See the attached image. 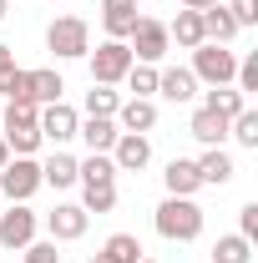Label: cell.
Masks as SVG:
<instances>
[{"mask_svg": "<svg viewBox=\"0 0 258 263\" xmlns=\"http://www.w3.org/2000/svg\"><path fill=\"white\" fill-rule=\"evenodd\" d=\"M117 106H122V97H117L112 86H97V81H91V91H86V117H117Z\"/></svg>", "mask_w": 258, "mask_h": 263, "instance_id": "obj_27", "label": "cell"}, {"mask_svg": "<svg viewBox=\"0 0 258 263\" xmlns=\"http://www.w3.org/2000/svg\"><path fill=\"white\" fill-rule=\"evenodd\" d=\"M76 137H81L91 152H112V147H117V137H122V127H117L112 117H86V122L76 127Z\"/></svg>", "mask_w": 258, "mask_h": 263, "instance_id": "obj_17", "label": "cell"}, {"mask_svg": "<svg viewBox=\"0 0 258 263\" xmlns=\"http://www.w3.org/2000/svg\"><path fill=\"white\" fill-rule=\"evenodd\" d=\"M202 106H208V111H218L223 122H233V117H238V111L248 106V97H243L238 86H213V91L202 97Z\"/></svg>", "mask_w": 258, "mask_h": 263, "instance_id": "obj_22", "label": "cell"}, {"mask_svg": "<svg viewBox=\"0 0 258 263\" xmlns=\"http://www.w3.org/2000/svg\"><path fill=\"white\" fill-rule=\"evenodd\" d=\"M35 127H41V142L66 147V142L76 137V127H81V111H76V106H66V101H51V106H41Z\"/></svg>", "mask_w": 258, "mask_h": 263, "instance_id": "obj_7", "label": "cell"}, {"mask_svg": "<svg viewBox=\"0 0 258 263\" xmlns=\"http://www.w3.org/2000/svg\"><path fill=\"white\" fill-rule=\"evenodd\" d=\"M233 81H238V91L248 97V91H258V56H243L238 61V71H233Z\"/></svg>", "mask_w": 258, "mask_h": 263, "instance_id": "obj_30", "label": "cell"}, {"mask_svg": "<svg viewBox=\"0 0 258 263\" xmlns=\"http://www.w3.org/2000/svg\"><path fill=\"white\" fill-rule=\"evenodd\" d=\"M157 91H162L167 101H177V106H182V101L197 97V76L188 71V66H167V71H157Z\"/></svg>", "mask_w": 258, "mask_h": 263, "instance_id": "obj_13", "label": "cell"}, {"mask_svg": "<svg viewBox=\"0 0 258 263\" xmlns=\"http://www.w3.org/2000/svg\"><path fill=\"white\" fill-rule=\"evenodd\" d=\"M127 46H132V61L157 66L162 56H167V46H172V41H167V26H162V21H147V15H142V21H137V31L127 35Z\"/></svg>", "mask_w": 258, "mask_h": 263, "instance_id": "obj_6", "label": "cell"}, {"mask_svg": "<svg viewBox=\"0 0 258 263\" xmlns=\"http://www.w3.org/2000/svg\"><path fill=\"white\" fill-rule=\"evenodd\" d=\"M213 263H253V243L243 233H223L213 243Z\"/></svg>", "mask_w": 258, "mask_h": 263, "instance_id": "obj_23", "label": "cell"}, {"mask_svg": "<svg viewBox=\"0 0 258 263\" xmlns=\"http://www.w3.org/2000/svg\"><path fill=\"white\" fill-rule=\"evenodd\" d=\"M188 137H197L202 147H223V137H228V122L218 117V111L197 106V111H193V122H188Z\"/></svg>", "mask_w": 258, "mask_h": 263, "instance_id": "obj_18", "label": "cell"}, {"mask_svg": "<svg viewBox=\"0 0 258 263\" xmlns=\"http://www.w3.org/2000/svg\"><path fill=\"white\" fill-rule=\"evenodd\" d=\"M137 0H101V26H106V41H127L137 31Z\"/></svg>", "mask_w": 258, "mask_h": 263, "instance_id": "obj_11", "label": "cell"}, {"mask_svg": "<svg viewBox=\"0 0 258 263\" xmlns=\"http://www.w3.org/2000/svg\"><path fill=\"white\" fill-rule=\"evenodd\" d=\"M228 137H233L238 147H258V111L253 106H243V111L228 122Z\"/></svg>", "mask_w": 258, "mask_h": 263, "instance_id": "obj_26", "label": "cell"}, {"mask_svg": "<svg viewBox=\"0 0 258 263\" xmlns=\"http://www.w3.org/2000/svg\"><path fill=\"white\" fill-rule=\"evenodd\" d=\"M10 162V147H5V137H0V167Z\"/></svg>", "mask_w": 258, "mask_h": 263, "instance_id": "obj_35", "label": "cell"}, {"mask_svg": "<svg viewBox=\"0 0 258 263\" xmlns=\"http://www.w3.org/2000/svg\"><path fill=\"white\" fill-rule=\"evenodd\" d=\"M167 41H177L182 51H197L208 35H202V10H177L172 21H167Z\"/></svg>", "mask_w": 258, "mask_h": 263, "instance_id": "obj_14", "label": "cell"}, {"mask_svg": "<svg viewBox=\"0 0 258 263\" xmlns=\"http://www.w3.org/2000/svg\"><path fill=\"white\" fill-rule=\"evenodd\" d=\"M127 86H132V97H152V91H157V66L132 61V71H127Z\"/></svg>", "mask_w": 258, "mask_h": 263, "instance_id": "obj_29", "label": "cell"}, {"mask_svg": "<svg viewBox=\"0 0 258 263\" xmlns=\"http://www.w3.org/2000/svg\"><path fill=\"white\" fill-rule=\"evenodd\" d=\"M86 56H91V81L97 86L127 81V71H132V46L127 41H101L97 51H86Z\"/></svg>", "mask_w": 258, "mask_h": 263, "instance_id": "obj_4", "label": "cell"}, {"mask_svg": "<svg viewBox=\"0 0 258 263\" xmlns=\"http://www.w3.org/2000/svg\"><path fill=\"white\" fill-rule=\"evenodd\" d=\"M137 263H157V258H137Z\"/></svg>", "mask_w": 258, "mask_h": 263, "instance_id": "obj_39", "label": "cell"}, {"mask_svg": "<svg viewBox=\"0 0 258 263\" xmlns=\"http://www.w3.org/2000/svg\"><path fill=\"white\" fill-rule=\"evenodd\" d=\"M0 66H10V46H0Z\"/></svg>", "mask_w": 258, "mask_h": 263, "instance_id": "obj_36", "label": "cell"}, {"mask_svg": "<svg viewBox=\"0 0 258 263\" xmlns=\"http://www.w3.org/2000/svg\"><path fill=\"white\" fill-rule=\"evenodd\" d=\"M106 157L117 162V172H142V167L152 162V142H147L142 132H122V137H117V147H112Z\"/></svg>", "mask_w": 258, "mask_h": 263, "instance_id": "obj_10", "label": "cell"}, {"mask_svg": "<svg viewBox=\"0 0 258 263\" xmlns=\"http://www.w3.org/2000/svg\"><path fill=\"white\" fill-rule=\"evenodd\" d=\"M46 182H41V162L35 157H10V162L0 167V193L10 197V202H31Z\"/></svg>", "mask_w": 258, "mask_h": 263, "instance_id": "obj_5", "label": "cell"}, {"mask_svg": "<svg viewBox=\"0 0 258 263\" xmlns=\"http://www.w3.org/2000/svg\"><path fill=\"white\" fill-rule=\"evenodd\" d=\"M35 213L26 208V202H10V213H0V248H26V243H35Z\"/></svg>", "mask_w": 258, "mask_h": 263, "instance_id": "obj_9", "label": "cell"}, {"mask_svg": "<svg viewBox=\"0 0 258 263\" xmlns=\"http://www.w3.org/2000/svg\"><path fill=\"white\" fill-rule=\"evenodd\" d=\"M208 5H223V0H182V10H208Z\"/></svg>", "mask_w": 258, "mask_h": 263, "instance_id": "obj_34", "label": "cell"}, {"mask_svg": "<svg viewBox=\"0 0 258 263\" xmlns=\"http://www.w3.org/2000/svg\"><path fill=\"white\" fill-rule=\"evenodd\" d=\"M41 182H46V187H56V193H61V187H71V182H76V157L56 147V152L41 162Z\"/></svg>", "mask_w": 258, "mask_h": 263, "instance_id": "obj_19", "label": "cell"}, {"mask_svg": "<svg viewBox=\"0 0 258 263\" xmlns=\"http://www.w3.org/2000/svg\"><path fill=\"white\" fill-rule=\"evenodd\" d=\"M202 35L218 41V46H228V41L238 35V21L228 15V5H208V10H202Z\"/></svg>", "mask_w": 258, "mask_h": 263, "instance_id": "obj_21", "label": "cell"}, {"mask_svg": "<svg viewBox=\"0 0 258 263\" xmlns=\"http://www.w3.org/2000/svg\"><path fill=\"white\" fill-rule=\"evenodd\" d=\"M21 263H61V253H56V243H26Z\"/></svg>", "mask_w": 258, "mask_h": 263, "instance_id": "obj_32", "label": "cell"}, {"mask_svg": "<svg viewBox=\"0 0 258 263\" xmlns=\"http://www.w3.org/2000/svg\"><path fill=\"white\" fill-rule=\"evenodd\" d=\"M91 263H112V258H101V253H97V258H91Z\"/></svg>", "mask_w": 258, "mask_h": 263, "instance_id": "obj_38", "label": "cell"}, {"mask_svg": "<svg viewBox=\"0 0 258 263\" xmlns=\"http://www.w3.org/2000/svg\"><path fill=\"white\" fill-rule=\"evenodd\" d=\"M81 208H86V213H112V208H117V182L81 187Z\"/></svg>", "mask_w": 258, "mask_h": 263, "instance_id": "obj_28", "label": "cell"}, {"mask_svg": "<svg viewBox=\"0 0 258 263\" xmlns=\"http://www.w3.org/2000/svg\"><path fill=\"white\" fill-rule=\"evenodd\" d=\"M61 91H66V81L56 76V71H31V97H35V106L61 101Z\"/></svg>", "mask_w": 258, "mask_h": 263, "instance_id": "obj_25", "label": "cell"}, {"mask_svg": "<svg viewBox=\"0 0 258 263\" xmlns=\"http://www.w3.org/2000/svg\"><path fill=\"white\" fill-rule=\"evenodd\" d=\"M86 223H91V213H86L81 202H56V208L46 213L51 243H76V238H86Z\"/></svg>", "mask_w": 258, "mask_h": 263, "instance_id": "obj_8", "label": "cell"}, {"mask_svg": "<svg viewBox=\"0 0 258 263\" xmlns=\"http://www.w3.org/2000/svg\"><path fill=\"white\" fill-rule=\"evenodd\" d=\"M188 71H193L197 81H208V86H228L233 71H238V56H233L228 46H218V41H202L193 51V66H188Z\"/></svg>", "mask_w": 258, "mask_h": 263, "instance_id": "obj_3", "label": "cell"}, {"mask_svg": "<svg viewBox=\"0 0 258 263\" xmlns=\"http://www.w3.org/2000/svg\"><path fill=\"white\" fill-rule=\"evenodd\" d=\"M233 157H228L223 147H208L202 157H197V177H202V187H223V182H233Z\"/></svg>", "mask_w": 258, "mask_h": 263, "instance_id": "obj_16", "label": "cell"}, {"mask_svg": "<svg viewBox=\"0 0 258 263\" xmlns=\"http://www.w3.org/2000/svg\"><path fill=\"white\" fill-rule=\"evenodd\" d=\"M238 233L253 243L258 238V202H243V213H238Z\"/></svg>", "mask_w": 258, "mask_h": 263, "instance_id": "obj_33", "label": "cell"}, {"mask_svg": "<svg viewBox=\"0 0 258 263\" xmlns=\"http://www.w3.org/2000/svg\"><path fill=\"white\" fill-rule=\"evenodd\" d=\"M228 15L238 21V31L258 26V0H228Z\"/></svg>", "mask_w": 258, "mask_h": 263, "instance_id": "obj_31", "label": "cell"}, {"mask_svg": "<svg viewBox=\"0 0 258 263\" xmlns=\"http://www.w3.org/2000/svg\"><path fill=\"white\" fill-rule=\"evenodd\" d=\"M46 51H56L61 61L86 56V51H91V26H86L81 15H56V21L46 26Z\"/></svg>", "mask_w": 258, "mask_h": 263, "instance_id": "obj_2", "label": "cell"}, {"mask_svg": "<svg viewBox=\"0 0 258 263\" xmlns=\"http://www.w3.org/2000/svg\"><path fill=\"white\" fill-rule=\"evenodd\" d=\"M112 122H117L122 132H142V137H147V132L157 127V101H152V97H132V101L117 106V117H112Z\"/></svg>", "mask_w": 258, "mask_h": 263, "instance_id": "obj_12", "label": "cell"}, {"mask_svg": "<svg viewBox=\"0 0 258 263\" xmlns=\"http://www.w3.org/2000/svg\"><path fill=\"white\" fill-rule=\"evenodd\" d=\"M5 15H10V0H0V21H5Z\"/></svg>", "mask_w": 258, "mask_h": 263, "instance_id": "obj_37", "label": "cell"}, {"mask_svg": "<svg viewBox=\"0 0 258 263\" xmlns=\"http://www.w3.org/2000/svg\"><path fill=\"white\" fill-rule=\"evenodd\" d=\"M162 182H167V197H193L197 187H202L197 162H188V157H172V162H167V172H162Z\"/></svg>", "mask_w": 258, "mask_h": 263, "instance_id": "obj_15", "label": "cell"}, {"mask_svg": "<svg viewBox=\"0 0 258 263\" xmlns=\"http://www.w3.org/2000/svg\"><path fill=\"white\" fill-rule=\"evenodd\" d=\"M152 223H157V233L167 243H193L197 233H202V208H197L193 197H167Z\"/></svg>", "mask_w": 258, "mask_h": 263, "instance_id": "obj_1", "label": "cell"}, {"mask_svg": "<svg viewBox=\"0 0 258 263\" xmlns=\"http://www.w3.org/2000/svg\"><path fill=\"white\" fill-rule=\"evenodd\" d=\"M101 258H112V263H137V258H142L137 233H112V238L101 243Z\"/></svg>", "mask_w": 258, "mask_h": 263, "instance_id": "obj_24", "label": "cell"}, {"mask_svg": "<svg viewBox=\"0 0 258 263\" xmlns=\"http://www.w3.org/2000/svg\"><path fill=\"white\" fill-rule=\"evenodd\" d=\"M76 182L81 187H101V182H117V162L106 152H91L86 162H76Z\"/></svg>", "mask_w": 258, "mask_h": 263, "instance_id": "obj_20", "label": "cell"}, {"mask_svg": "<svg viewBox=\"0 0 258 263\" xmlns=\"http://www.w3.org/2000/svg\"><path fill=\"white\" fill-rule=\"evenodd\" d=\"M51 5H56V0H51Z\"/></svg>", "mask_w": 258, "mask_h": 263, "instance_id": "obj_40", "label": "cell"}]
</instances>
